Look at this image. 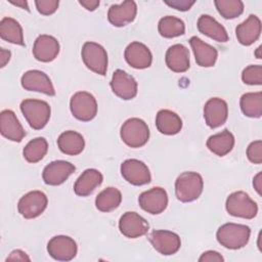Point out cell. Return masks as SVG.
Listing matches in <instances>:
<instances>
[{"mask_svg":"<svg viewBox=\"0 0 262 262\" xmlns=\"http://www.w3.org/2000/svg\"><path fill=\"white\" fill-rule=\"evenodd\" d=\"M57 145L61 152L68 156H77L81 154L85 146V140L83 136L73 130L62 132L58 139Z\"/></svg>","mask_w":262,"mask_h":262,"instance_id":"obj_28","label":"cell"},{"mask_svg":"<svg viewBox=\"0 0 262 262\" xmlns=\"http://www.w3.org/2000/svg\"><path fill=\"white\" fill-rule=\"evenodd\" d=\"M196 26L202 34L212 38L217 42L224 43L228 41V34L225 28L221 24H219L214 17L208 14L201 15L198 19Z\"/></svg>","mask_w":262,"mask_h":262,"instance_id":"obj_26","label":"cell"},{"mask_svg":"<svg viewBox=\"0 0 262 262\" xmlns=\"http://www.w3.org/2000/svg\"><path fill=\"white\" fill-rule=\"evenodd\" d=\"M48 204L47 196L40 190H33L23 195L17 204L19 214L26 219H33L40 216Z\"/></svg>","mask_w":262,"mask_h":262,"instance_id":"obj_8","label":"cell"},{"mask_svg":"<svg viewBox=\"0 0 262 262\" xmlns=\"http://www.w3.org/2000/svg\"><path fill=\"white\" fill-rule=\"evenodd\" d=\"M0 132L2 136L14 142H20L26 136L25 129L10 110H4L0 114Z\"/></svg>","mask_w":262,"mask_h":262,"instance_id":"obj_21","label":"cell"},{"mask_svg":"<svg viewBox=\"0 0 262 262\" xmlns=\"http://www.w3.org/2000/svg\"><path fill=\"white\" fill-rule=\"evenodd\" d=\"M239 105L245 116L249 118H260L262 116V93L258 91L243 94Z\"/></svg>","mask_w":262,"mask_h":262,"instance_id":"obj_32","label":"cell"},{"mask_svg":"<svg viewBox=\"0 0 262 262\" xmlns=\"http://www.w3.org/2000/svg\"><path fill=\"white\" fill-rule=\"evenodd\" d=\"M242 80L248 85H261L262 67L260 64L248 66L242 73Z\"/></svg>","mask_w":262,"mask_h":262,"instance_id":"obj_36","label":"cell"},{"mask_svg":"<svg viewBox=\"0 0 262 262\" xmlns=\"http://www.w3.org/2000/svg\"><path fill=\"white\" fill-rule=\"evenodd\" d=\"M121 174L123 178L132 185H144L150 182L151 176L147 166L136 159H129L121 165Z\"/></svg>","mask_w":262,"mask_h":262,"instance_id":"obj_9","label":"cell"},{"mask_svg":"<svg viewBox=\"0 0 262 262\" xmlns=\"http://www.w3.org/2000/svg\"><path fill=\"white\" fill-rule=\"evenodd\" d=\"M228 214L244 219H253L258 213V206L245 191H235L228 195L225 204Z\"/></svg>","mask_w":262,"mask_h":262,"instance_id":"obj_5","label":"cell"},{"mask_svg":"<svg viewBox=\"0 0 262 262\" xmlns=\"http://www.w3.org/2000/svg\"><path fill=\"white\" fill-rule=\"evenodd\" d=\"M247 157L254 164L262 163V141L256 140L249 144L247 148Z\"/></svg>","mask_w":262,"mask_h":262,"instance_id":"obj_37","label":"cell"},{"mask_svg":"<svg viewBox=\"0 0 262 262\" xmlns=\"http://www.w3.org/2000/svg\"><path fill=\"white\" fill-rule=\"evenodd\" d=\"M228 117V106L225 100L213 97L204 106V118L210 128H217L223 125Z\"/></svg>","mask_w":262,"mask_h":262,"instance_id":"obj_17","label":"cell"},{"mask_svg":"<svg viewBox=\"0 0 262 262\" xmlns=\"http://www.w3.org/2000/svg\"><path fill=\"white\" fill-rule=\"evenodd\" d=\"M234 145V137L230 131H223L210 136L207 140V147L215 155L223 157L227 155Z\"/></svg>","mask_w":262,"mask_h":262,"instance_id":"obj_29","label":"cell"},{"mask_svg":"<svg viewBox=\"0 0 262 262\" xmlns=\"http://www.w3.org/2000/svg\"><path fill=\"white\" fill-rule=\"evenodd\" d=\"M110 85L113 92L124 100L132 99L137 94L136 80L123 70L119 69L114 72Z\"/></svg>","mask_w":262,"mask_h":262,"instance_id":"obj_13","label":"cell"},{"mask_svg":"<svg viewBox=\"0 0 262 262\" xmlns=\"http://www.w3.org/2000/svg\"><path fill=\"white\" fill-rule=\"evenodd\" d=\"M125 59L134 69L143 70L150 67L152 55L150 50L140 42H132L125 49Z\"/></svg>","mask_w":262,"mask_h":262,"instance_id":"obj_19","label":"cell"},{"mask_svg":"<svg viewBox=\"0 0 262 262\" xmlns=\"http://www.w3.org/2000/svg\"><path fill=\"white\" fill-rule=\"evenodd\" d=\"M37 10L43 15H50L57 10L58 0H36Z\"/></svg>","mask_w":262,"mask_h":262,"instance_id":"obj_38","label":"cell"},{"mask_svg":"<svg viewBox=\"0 0 262 262\" xmlns=\"http://www.w3.org/2000/svg\"><path fill=\"white\" fill-rule=\"evenodd\" d=\"M20 111L30 127L40 130L46 126L50 119V105L39 99H25L20 103Z\"/></svg>","mask_w":262,"mask_h":262,"instance_id":"obj_3","label":"cell"},{"mask_svg":"<svg viewBox=\"0 0 262 262\" xmlns=\"http://www.w3.org/2000/svg\"><path fill=\"white\" fill-rule=\"evenodd\" d=\"M0 37L7 42L25 46L23 28L19 23L12 17H3L1 19Z\"/></svg>","mask_w":262,"mask_h":262,"instance_id":"obj_30","label":"cell"},{"mask_svg":"<svg viewBox=\"0 0 262 262\" xmlns=\"http://www.w3.org/2000/svg\"><path fill=\"white\" fill-rule=\"evenodd\" d=\"M81 55L89 70L101 76L105 75L107 70V53L101 45L95 42H86L82 47Z\"/></svg>","mask_w":262,"mask_h":262,"instance_id":"obj_7","label":"cell"},{"mask_svg":"<svg viewBox=\"0 0 262 262\" xmlns=\"http://www.w3.org/2000/svg\"><path fill=\"white\" fill-rule=\"evenodd\" d=\"M8 260H18V261H30V257L21 250H14L10 253V255L7 257L6 261Z\"/></svg>","mask_w":262,"mask_h":262,"instance_id":"obj_41","label":"cell"},{"mask_svg":"<svg viewBox=\"0 0 262 262\" xmlns=\"http://www.w3.org/2000/svg\"><path fill=\"white\" fill-rule=\"evenodd\" d=\"M11 4H13V5H15V6H19L20 8H24V9H26V10H30L29 9V6H28V2L27 1H25V0H16V1H13V0H10L9 1Z\"/></svg>","mask_w":262,"mask_h":262,"instance_id":"obj_45","label":"cell"},{"mask_svg":"<svg viewBox=\"0 0 262 262\" xmlns=\"http://www.w3.org/2000/svg\"><path fill=\"white\" fill-rule=\"evenodd\" d=\"M148 238L154 249L165 256L177 253L181 246L179 235L169 230H154Z\"/></svg>","mask_w":262,"mask_h":262,"instance_id":"obj_10","label":"cell"},{"mask_svg":"<svg viewBox=\"0 0 262 262\" xmlns=\"http://www.w3.org/2000/svg\"><path fill=\"white\" fill-rule=\"evenodd\" d=\"M199 261L200 262H206V261H209V262H212V261H217V262H221V261H224V258L221 256V254H219L218 252L216 251H207V252H204L201 257L199 258Z\"/></svg>","mask_w":262,"mask_h":262,"instance_id":"obj_40","label":"cell"},{"mask_svg":"<svg viewBox=\"0 0 262 262\" xmlns=\"http://www.w3.org/2000/svg\"><path fill=\"white\" fill-rule=\"evenodd\" d=\"M75 171L76 167L70 162L53 161L44 168L42 178L46 184L56 186L63 183Z\"/></svg>","mask_w":262,"mask_h":262,"instance_id":"obj_16","label":"cell"},{"mask_svg":"<svg viewBox=\"0 0 262 262\" xmlns=\"http://www.w3.org/2000/svg\"><path fill=\"white\" fill-rule=\"evenodd\" d=\"M103 176L96 169H86L76 180L74 191L79 196H87L102 183Z\"/></svg>","mask_w":262,"mask_h":262,"instance_id":"obj_25","label":"cell"},{"mask_svg":"<svg viewBox=\"0 0 262 262\" xmlns=\"http://www.w3.org/2000/svg\"><path fill=\"white\" fill-rule=\"evenodd\" d=\"M253 186L258 192L259 195H261V189H262V173L259 172L253 179Z\"/></svg>","mask_w":262,"mask_h":262,"instance_id":"obj_43","label":"cell"},{"mask_svg":"<svg viewBox=\"0 0 262 262\" xmlns=\"http://www.w3.org/2000/svg\"><path fill=\"white\" fill-rule=\"evenodd\" d=\"M0 59H1V68H4L6 66V63L9 61L10 59V56H11V53L9 50H6L4 48H1L0 49Z\"/></svg>","mask_w":262,"mask_h":262,"instance_id":"obj_44","label":"cell"},{"mask_svg":"<svg viewBox=\"0 0 262 262\" xmlns=\"http://www.w3.org/2000/svg\"><path fill=\"white\" fill-rule=\"evenodd\" d=\"M156 126L162 134L175 135L180 132L182 121L176 113L169 110H161L156 117Z\"/></svg>","mask_w":262,"mask_h":262,"instance_id":"obj_27","label":"cell"},{"mask_svg":"<svg viewBox=\"0 0 262 262\" xmlns=\"http://www.w3.org/2000/svg\"><path fill=\"white\" fill-rule=\"evenodd\" d=\"M48 143L44 137H37L28 142L23 150L24 158L29 163L35 164L41 161L47 154Z\"/></svg>","mask_w":262,"mask_h":262,"instance_id":"obj_34","label":"cell"},{"mask_svg":"<svg viewBox=\"0 0 262 262\" xmlns=\"http://www.w3.org/2000/svg\"><path fill=\"white\" fill-rule=\"evenodd\" d=\"M122 202L121 191L113 186L106 187L98 193L95 199V206L101 212H111L117 209Z\"/></svg>","mask_w":262,"mask_h":262,"instance_id":"obj_31","label":"cell"},{"mask_svg":"<svg viewBox=\"0 0 262 262\" xmlns=\"http://www.w3.org/2000/svg\"><path fill=\"white\" fill-rule=\"evenodd\" d=\"M59 53V43L56 38L50 35H40L34 43V57L42 62H49L55 59Z\"/></svg>","mask_w":262,"mask_h":262,"instance_id":"obj_20","label":"cell"},{"mask_svg":"<svg viewBox=\"0 0 262 262\" xmlns=\"http://www.w3.org/2000/svg\"><path fill=\"white\" fill-rule=\"evenodd\" d=\"M189 44L192 48L195 61L200 67L210 68L215 64L218 52L213 46L205 43L196 36H193L189 39Z\"/></svg>","mask_w":262,"mask_h":262,"instance_id":"obj_24","label":"cell"},{"mask_svg":"<svg viewBox=\"0 0 262 262\" xmlns=\"http://www.w3.org/2000/svg\"><path fill=\"white\" fill-rule=\"evenodd\" d=\"M120 135L128 146L134 148L141 147L148 141L149 129L143 120L131 118L123 123Z\"/></svg>","mask_w":262,"mask_h":262,"instance_id":"obj_4","label":"cell"},{"mask_svg":"<svg viewBox=\"0 0 262 262\" xmlns=\"http://www.w3.org/2000/svg\"><path fill=\"white\" fill-rule=\"evenodd\" d=\"M70 108L76 119L82 122H89L97 114V102L89 92L79 91L71 97Z\"/></svg>","mask_w":262,"mask_h":262,"instance_id":"obj_6","label":"cell"},{"mask_svg":"<svg viewBox=\"0 0 262 262\" xmlns=\"http://www.w3.org/2000/svg\"><path fill=\"white\" fill-rule=\"evenodd\" d=\"M204 181L196 172H183L175 181V193L182 203H189L196 200L203 192Z\"/></svg>","mask_w":262,"mask_h":262,"instance_id":"obj_2","label":"cell"},{"mask_svg":"<svg viewBox=\"0 0 262 262\" xmlns=\"http://www.w3.org/2000/svg\"><path fill=\"white\" fill-rule=\"evenodd\" d=\"M260 51H261V46H259L257 49H256V52H255V55L257 58H261V54H260Z\"/></svg>","mask_w":262,"mask_h":262,"instance_id":"obj_46","label":"cell"},{"mask_svg":"<svg viewBox=\"0 0 262 262\" xmlns=\"http://www.w3.org/2000/svg\"><path fill=\"white\" fill-rule=\"evenodd\" d=\"M218 12L226 19H232L244 12V3L241 0H215Z\"/></svg>","mask_w":262,"mask_h":262,"instance_id":"obj_35","label":"cell"},{"mask_svg":"<svg viewBox=\"0 0 262 262\" xmlns=\"http://www.w3.org/2000/svg\"><path fill=\"white\" fill-rule=\"evenodd\" d=\"M138 204L142 210L149 214H160L165 211L168 205L167 191L162 187H152L140 193Z\"/></svg>","mask_w":262,"mask_h":262,"instance_id":"obj_12","label":"cell"},{"mask_svg":"<svg viewBox=\"0 0 262 262\" xmlns=\"http://www.w3.org/2000/svg\"><path fill=\"white\" fill-rule=\"evenodd\" d=\"M250 235V227L237 223H225L221 225L216 232L218 243L229 250L244 248L248 244Z\"/></svg>","mask_w":262,"mask_h":262,"instance_id":"obj_1","label":"cell"},{"mask_svg":"<svg viewBox=\"0 0 262 262\" xmlns=\"http://www.w3.org/2000/svg\"><path fill=\"white\" fill-rule=\"evenodd\" d=\"M165 60L167 67L175 73H184L190 67L189 51L182 44H174L170 46L166 52Z\"/></svg>","mask_w":262,"mask_h":262,"instance_id":"obj_23","label":"cell"},{"mask_svg":"<svg viewBox=\"0 0 262 262\" xmlns=\"http://www.w3.org/2000/svg\"><path fill=\"white\" fill-rule=\"evenodd\" d=\"M119 229L126 237L136 238L146 234L149 225L148 222L136 212H126L120 218Z\"/></svg>","mask_w":262,"mask_h":262,"instance_id":"obj_14","label":"cell"},{"mask_svg":"<svg viewBox=\"0 0 262 262\" xmlns=\"http://www.w3.org/2000/svg\"><path fill=\"white\" fill-rule=\"evenodd\" d=\"M48 254L57 261H70L77 255L76 242L67 235L53 236L47 245Z\"/></svg>","mask_w":262,"mask_h":262,"instance_id":"obj_11","label":"cell"},{"mask_svg":"<svg viewBox=\"0 0 262 262\" xmlns=\"http://www.w3.org/2000/svg\"><path fill=\"white\" fill-rule=\"evenodd\" d=\"M137 13V5L132 0H127L121 4H114L107 11L108 21L115 27H124L132 23Z\"/></svg>","mask_w":262,"mask_h":262,"instance_id":"obj_18","label":"cell"},{"mask_svg":"<svg viewBox=\"0 0 262 262\" xmlns=\"http://www.w3.org/2000/svg\"><path fill=\"white\" fill-rule=\"evenodd\" d=\"M261 20L255 14L249 15V17L239 24L235 29V35L237 41L245 46H249L256 42L261 34Z\"/></svg>","mask_w":262,"mask_h":262,"instance_id":"obj_22","label":"cell"},{"mask_svg":"<svg viewBox=\"0 0 262 262\" xmlns=\"http://www.w3.org/2000/svg\"><path fill=\"white\" fill-rule=\"evenodd\" d=\"M165 3L177 10L186 11L190 9V7L195 3V1L194 0H172V1H165Z\"/></svg>","mask_w":262,"mask_h":262,"instance_id":"obj_39","label":"cell"},{"mask_svg":"<svg viewBox=\"0 0 262 262\" xmlns=\"http://www.w3.org/2000/svg\"><path fill=\"white\" fill-rule=\"evenodd\" d=\"M23 88L29 91H37L49 96L55 95V90L49 77L42 71L31 70L26 72L20 79Z\"/></svg>","mask_w":262,"mask_h":262,"instance_id":"obj_15","label":"cell"},{"mask_svg":"<svg viewBox=\"0 0 262 262\" xmlns=\"http://www.w3.org/2000/svg\"><path fill=\"white\" fill-rule=\"evenodd\" d=\"M79 3L85 7L87 10L93 11L99 6V1L98 0H80Z\"/></svg>","mask_w":262,"mask_h":262,"instance_id":"obj_42","label":"cell"},{"mask_svg":"<svg viewBox=\"0 0 262 262\" xmlns=\"http://www.w3.org/2000/svg\"><path fill=\"white\" fill-rule=\"evenodd\" d=\"M158 30L161 36L164 38H175L181 36L185 32V25L182 19L167 15L160 19Z\"/></svg>","mask_w":262,"mask_h":262,"instance_id":"obj_33","label":"cell"}]
</instances>
